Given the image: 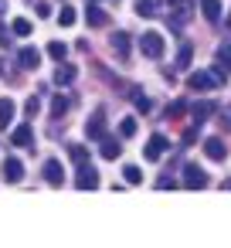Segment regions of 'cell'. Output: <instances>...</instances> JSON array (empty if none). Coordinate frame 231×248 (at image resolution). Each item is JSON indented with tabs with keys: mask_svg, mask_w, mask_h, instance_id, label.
I'll return each mask as SVG.
<instances>
[{
	"mask_svg": "<svg viewBox=\"0 0 231 248\" xmlns=\"http://www.w3.org/2000/svg\"><path fill=\"white\" fill-rule=\"evenodd\" d=\"M163 48H167V41H163L160 31H146V34L139 38V51H143L146 58H163Z\"/></svg>",
	"mask_w": 231,
	"mask_h": 248,
	"instance_id": "6da1fadb",
	"label": "cell"
},
{
	"mask_svg": "<svg viewBox=\"0 0 231 248\" xmlns=\"http://www.w3.org/2000/svg\"><path fill=\"white\" fill-rule=\"evenodd\" d=\"M187 85H190L194 92H211V89L221 85V78H217L214 72H190V75H187Z\"/></svg>",
	"mask_w": 231,
	"mask_h": 248,
	"instance_id": "7a4b0ae2",
	"label": "cell"
},
{
	"mask_svg": "<svg viewBox=\"0 0 231 248\" xmlns=\"http://www.w3.org/2000/svg\"><path fill=\"white\" fill-rule=\"evenodd\" d=\"M163 153H167V136H163V133H153V136L146 140V150H143V156H146L150 163H156Z\"/></svg>",
	"mask_w": 231,
	"mask_h": 248,
	"instance_id": "3957f363",
	"label": "cell"
},
{
	"mask_svg": "<svg viewBox=\"0 0 231 248\" xmlns=\"http://www.w3.org/2000/svg\"><path fill=\"white\" fill-rule=\"evenodd\" d=\"M75 187H78V190H95V187H99V173H95V167H92V163H82V167H78Z\"/></svg>",
	"mask_w": 231,
	"mask_h": 248,
	"instance_id": "277c9868",
	"label": "cell"
},
{
	"mask_svg": "<svg viewBox=\"0 0 231 248\" xmlns=\"http://www.w3.org/2000/svg\"><path fill=\"white\" fill-rule=\"evenodd\" d=\"M204 156H207V160H214V163H221V160L228 156L224 140H221V136H207V140H204Z\"/></svg>",
	"mask_w": 231,
	"mask_h": 248,
	"instance_id": "5b68a950",
	"label": "cell"
},
{
	"mask_svg": "<svg viewBox=\"0 0 231 248\" xmlns=\"http://www.w3.org/2000/svg\"><path fill=\"white\" fill-rule=\"evenodd\" d=\"M184 187H190V190H194V187H207V173H204L197 163H187V167H184Z\"/></svg>",
	"mask_w": 231,
	"mask_h": 248,
	"instance_id": "8992f818",
	"label": "cell"
},
{
	"mask_svg": "<svg viewBox=\"0 0 231 248\" xmlns=\"http://www.w3.org/2000/svg\"><path fill=\"white\" fill-rule=\"evenodd\" d=\"M167 4H170V17H173L177 24H187V21H190V14H194L190 0H167Z\"/></svg>",
	"mask_w": 231,
	"mask_h": 248,
	"instance_id": "52a82bcc",
	"label": "cell"
},
{
	"mask_svg": "<svg viewBox=\"0 0 231 248\" xmlns=\"http://www.w3.org/2000/svg\"><path fill=\"white\" fill-rule=\"evenodd\" d=\"M109 45H112V51H116V58H119V62H126V58H129V34H126V31H116V34L109 38Z\"/></svg>",
	"mask_w": 231,
	"mask_h": 248,
	"instance_id": "ba28073f",
	"label": "cell"
},
{
	"mask_svg": "<svg viewBox=\"0 0 231 248\" xmlns=\"http://www.w3.org/2000/svg\"><path fill=\"white\" fill-rule=\"evenodd\" d=\"M85 136H89V140H102V136H106V112H95V116L85 123Z\"/></svg>",
	"mask_w": 231,
	"mask_h": 248,
	"instance_id": "9c48e42d",
	"label": "cell"
},
{
	"mask_svg": "<svg viewBox=\"0 0 231 248\" xmlns=\"http://www.w3.org/2000/svg\"><path fill=\"white\" fill-rule=\"evenodd\" d=\"M17 62H21V68L34 72V68L41 65V51H38V48H21V51H17Z\"/></svg>",
	"mask_w": 231,
	"mask_h": 248,
	"instance_id": "30bf717a",
	"label": "cell"
},
{
	"mask_svg": "<svg viewBox=\"0 0 231 248\" xmlns=\"http://www.w3.org/2000/svg\"><path fill=\"white\" fill-rule=\"evenodd\" d=\"M4 180H7V184H21V180H24V163L11 156V160L4 163Z\"/></svg>",
	"mask_w": 231,
	"mask_h": 248,
	"instance_id": "8fae6325",
	"label": "cell"
},
{
	"mask_svg": "<svg viewBox=\"0 0 231 248\" xmlns=\"http://www.w3.org/2000/svg\"><path fill=\"white\" fill-rule=\"evenodd\" d=\"M187 112H190V116H194V123L200 126V123H204L207 116H214V112H217V106H214V102H194V106H190Z\"/></svg>",
	"mask_w": 231,
	"mask_h": 248,
	"instance_id": "7c38bea8",
	"label": "cell"
},
{
	"mask_svg": "<svg viewBox=\"0 0 231 248\" xmlns=\"http://www.w3.org/2000/svg\"><path fill=\"white\" fill-rule=\"evenodd\" d=\"M99 143H102V146H99V153H102V156H106V160H116V156H119V153H123V143H119V140H116V136H102V140H99Z\"/></svg>",
	"mask_w": 231,
	"mask_h": 248,
	"instance_id": "4fadbf2b",
	"label": "cell"
},
{
	"mask_svg": "<svg viewBox=\"0 0 231 248\" xmlns=\"http://www.w3.org/2000/svg\"><path fill=\"white\" fill-rule=\"evenodd\" d=\"M45 180H48L51 187H62V184H65V173H62V163H58V160H48V163H45Z\"/></svg>",
	"mask_w": 231,
	"mask_h": 248,
	"instance_id": "5bb4252c",
	"label": "cell"
},
{
	"mask_svg": "<svg viewBox=\"0 0 231 248\" xmlns=\"http://www.w3.org/2000/svg\"><path fill=\"white\" fill-rule=\"evenodd\" d=\"M75 78H78L75 65H65V62H58V68H55V82H58V85H72Z\"/></svg>",
	"mask_w": 231,
	"mask_h": 248,
	"instance_id": "9a60e30c",
	"label": "cell"
},
{
	"mask_svg": "<svg viewBox=\"0 0 231 248\" xmlns=\"http://www.w3.org/2000/svg\"><path fill=\"white\" fill-rule=\"evenodd\" d=\"M11 143H14V146H31V143H34V129H31L28 123L17 126V129L11 133Z\"/></svg>",
	"mask_w": 231,
	"mask_h": 248,
	"instance_id": "2e32d148",
	"label": "cell"
},
{
	"mask_svg": "<svg viewBox=\"0 0 231 248\" xmlns=\"http://www.w3.org/2000/svg\"><path fill=\"white\" fill-rule=\"evenodd\" d=\"M200 14H204V21L217 24L221 21V0H200Z\"/></svg>",
	"mask_w": 231,
	"mask_h": 248,
	"instance_id": "e0dca14e",
	"label": "cell"
},
{
	"mask_svg": "<svg viewBox=\"0 0 231 248\" xmlns=\"http://www.w3.org/2000/svg\"><path fill=\"white\" fill-rule=\"evenodd\" d=\"M85 21H89L92 28H106V24H109V14H106L99 4H92V7L85 11Z\"/></svg>",
	"mask_w": 231,
	"mask_h": 248,
	"instance_id": "ac0fdd59",
	"label": "cell"
},
{
	"mask_svg": "<svg viewBox=\"0 0 231 248\" xmlns=\"http://www.w3.org/2000/svg\"><path fill=\"white\" fill-rule=\"evenodd\" d=\"M14 112H17V106H14V99H0V129H7V126H11V119H14Z\"/></svg>",
	"mask_w": 231,
	"mask_h": 248,
	"instance_id": "d6986e66",
	"label": "cell"
},
{
	"mask_svg": "<svg viewBox=\"0 0 231 248\" xmlns=\"http://www.w3.org/2000/svg\"><path fill=\"white\" fill-rule=\"evenodd\" d=\"M190 58H194V45H190V41H184V45H180V51H177V65H173V68H177V72L190 68Z\"/></svg>",
	"mask_w": 231,
	"mask_h": 248,
	"instance_id": "ffe728a7",
	"label": "cell"
},
{
	"mask_svg": "<svg viewBox=\"0 0 231 248\" xmlns=\"http://www.w3.org/2000/svg\"><path fill=\"white\" fill-rule=\"evenodd\" d=\"M156 7H160V0H136V14L139 17H153Z\"/></svg>",
	"mask_w": 231,
	"mask_h": 248,
	"instance_id": "44dd1931",
	"label": "cell"
},
{
	"mask_svg": "<svg viewBox=\"0 0 231 248\" xmlns=\"http://www.w3.org/2000/svg\"><path fill=\"white\" fill-rule=\"evenodd\" d=\"M187 109H190V106H187V102H180V99H177V102H170V106H167V119H180V116H184V112H187Z\"/></svg>",
	"mask_w": 231,
	"mask_h": 248,
	"instance_id": "7402d4cb",
	"label": "cell"
},
{
	"mask_svg": "<svg viewBox=\"0 0 231 248\" xmlns=\"http://www.w3.org/2000/svg\"><path fill=\"white\" fill-rule=\"evenodd\" d=\"M11 31H14V34H21V38H28V34H31L34 28H31V21H24V17H17V21L11 24Z\"/></svg>",
	"mask_w": 231,
	"mask_h": 248,
	"instance_id": "603a6c76",
	"label": "cell"
},
{
	"mask_svg": "<svg viewBox=\"0 0 231 248\" xmlns=\"http://www.w3.org/2000/svg\"><path fill=\"white\" fill-rule=\"evenodd\" d=\"M48 55H51L55 62H65V55H68V48H65L62 41H51V45H48Z\"/></svg>",
	"mask_w": 231,
	"mask_h": 248,
	"instance_id": "cb8c5ba5",
	"label": "cell"
},
{
	"mask_svg": "<svg viewBox=\"0 0 231 248\" xmlns=\"http://www.w3.org/2000/svg\"><path fill=\"white\" fill-rule=\"evenodd\" d=\"M65 112H68V99H62V95H55V102H51V116H55V119H62Z\"/></svg>",
	"mask_w": 231,
	"mask_h": 248,
	"instance_id": "d4e9b609",
	"label": "cell"
},
{
	"mask_svg": "<svg viewBox=\"0 0 231 248\" xmlns=\"http://www.w3.org/2000/svg\"><path fill=\"white\" fill-rule=\"evenodd\" d=\"M217 65H224V72H231V45L217 48Z\"/></svg>",
	"mask_w": 231,
	"mask_h": 248,
	"instance_id": "484cf974",
	"label": "cell"
},
{
	"mask_svg": "<svg viewBox=\"0 0 231 248\" xmlns=\"http://www.w3.org/2000/svg\"><path fill=\"white\" fill-rule=\"evenodd\" d=\"M119 136H123V140L136 136V119H123V123H119Z\"/></svg>",
	"mask_w": 231,
	"mask_h": 248,
	"instance_id": "4316f807",
	"label": "cell"
},
{
	"mask_svg": "<svg viewBox=\"0 0 231 248\" xmlns=\"http://www.w3.org/2000/svg\"><path fill=\"white\" fill-rule=\"evenodd\" d=\"M68 153H72V160L82 167V163H89V150L85 146H68Z\"/></svg>",
	"mask_w": 231,
	"mask_h": 248,
	"instance_id": "83f0119b",
	"label": "cell"
},
{
	"mask_svg": "<svg viewBox=\"0 0 231 248\" xmlns=\"http://www.w3.org/2000/svg\"><path fill=\"white\" fill-rule=\"evenodd\" d=\"M123 177H126V184H139V180H143L139 167H133V163H129V167H123Z\"/></svg>",
	"mask_w": 231,
	"mask_h": 248,
	"instance_id": "f1b7e54d",
	"label": "cell"
},
{
	"mask_svg": "<svg viewBox=\"0 0 231 248\" xmlns=\"http://www.w3.org/2000/svg\"><path fill=\"white\" fill-rule=\"evenodd\" d=\"M58 24H62V28H72V24H75V11H72V7H62V14H58Z\"/></svg>",
	"mask_w": 231,
	"mask_h": 248,
	"instance_id": "f546056e",
	"label": "cell"
},
{
	"mask_svg": "<svg viewBox=\"0 0 231 248\" xmlns=\"http://www.w3.org/2000/svg\"><path fill=\"white\" fill-rule=\"evenodd\" d=\"M133 102H136V109H139V112H150V99H146L143 92H136V95H133Z\"/></svg>",
	"mask_w": 231,
	"mask_h": 248,
	"instance_id": "4dcf8cb0",
	"label": "cell"
},
{
	"mask_svg": "<svg viewBox=\"0 0 231 248\" xmlns=\"http://www.w3.org/2000/svg\"><path fill=\"white\" fill-rule=\"evenodd\" d=\"M38 109H41V102H38V99H28V106H24V112H28L31 119L38 116Z\"/></svg>",
	"mask_w": 231,
	"mask_h": 248,
	"instance_id": "1f68e13d",
	"label": "cell"
},
{
	"mask_svg": "<svg viewBox=\"0 0 231 248\" xmlns=\"http://www.w3.org/2000/svg\"><path fill=\"white\" fill-rule=\"evenodd\" d=\"M0 48H11V31L0 24Z\"/></svg>",
	"mask_w": 231,
	"mask_h": 248,
	"instance_id": "d6a6232c",
	"label": "cell"
},
{
	"mask_svg": "<svg viewBox=\"0 0 231 248\" xmlns=\"http://www.w3.org/2000/svg\"><path fill=\"white\" fill-rule=\"evenodd\" d=\"M38 17H51V7L48 4H38Z\"/></svg>",
	"mask_w": 231,
	"mask_h": 248,
	"instance_id": "836d02e7",
	"label": "cell"
},
{
	"mask_svg": "<svg viewBox=\"0 0 231 248\" xmlns=\"http://www.w3.org/2000/svg\"><path fill=\"white\" fill-rule=\"evenodd\" d=\"M156 187H160V190H167V187H173V180H170V177H160V180H156Z\"/></svg>",
	"mask_w": 231,
	"mask_h": 248,
	"instance_id": "e575fe53",
	"label": "cell"
},
{
	"mask_svg": "<svg viewBox=\"0 0 231 248\" xmlns=\"http://www.w3.org/2000/svg\"><path fill=\"white\" fill-rule=\"evenodd\" d=\"M228 31H231V14H228Z\"/></svg>",
	"mask_w": 231,
	"mask_h": 248,
	"instance_id": "d590c367",
	"label": "cell"
},
{
	"mask_svg": "<svg viewBox=\"0 0 231 248\" xmlns=\"http://www.w3.org/2000/svg\"><path fill=\"white\" fill-rule=\"evenodd\" d=\"M92 4H95V0H92Z\"/></svg>",
	"mask_w": 231,
	"mask_h": 248,
	"instance_id": "8d00e7d4",
	"label": "cell"
}]
</instances>
